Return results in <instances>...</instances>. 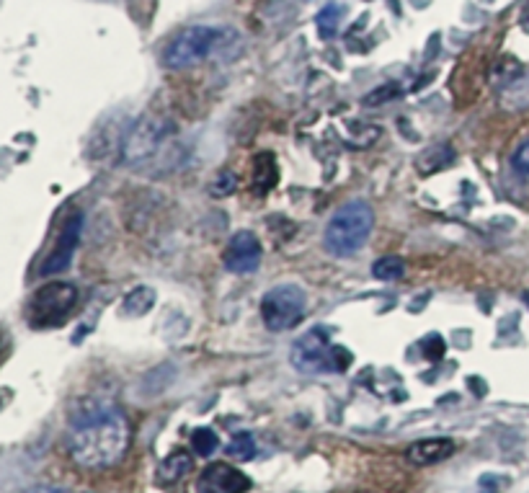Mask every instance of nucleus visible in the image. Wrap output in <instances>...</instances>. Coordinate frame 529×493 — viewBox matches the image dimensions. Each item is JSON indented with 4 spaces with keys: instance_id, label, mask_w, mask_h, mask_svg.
<instances>
[{
    "instance_id": "f257e3e1",
    "label": "nucleus",
    "mask_w": 529,
    "mask_h": 493,
    "mask_svg": "<svg viewBox=\"0 0 529 493\" xmlns=\"http://www.w3.org/2000/svg\"><path fill=\"white\" fill-rule=\"evenodd\" d=\"M132 442L130 421L114 405H96L76 416L70 434V455L80 467L104 470L127 455Z\"/></svg>"
},
{
    "instance_id": "f03ea898",
    "label": "nucleus",
    "mask_w": 529,
    "mask_h": 493,
    "mask_svg": "<svg viewBox=\"0 0 529 493\" xmlns=\"http://www.w3.org/2000/svg\"><path fill=\"white\" fill-rule=\"evenodd\" d=\"M375 215L367 202H348L331 217L326 227V248L328 254L347 258L362 251L364 243L372 236Z\"/></svg>"
},
{
    "instance_id": "7ed1b4c3",
    "label": "nucleus",
    "mask_w": 529,
    "mask_h": 493,
    "mask_svg": "<svg viewBox=\"0 0 529 493\" xmlns=\"http://www.w3.org/2000/svg\"><path fill=\"white\" fill-rule=\"evenodd\" d=\"M292 364L305 374L344 372L351 364V354L344 346H333L326 329H313L292 346Z\"/></svg>"
},
{
    "instance_id": "20e7f679",
    "label": "nucleus",
    "mask_w": 529,
    "mask_h": 493,
    "mask_svg": "<svg viewBox=\"0 0 529 493\" xmlns=\"http://www.w3.org/2000/svg\"><path fill=\"white\" fill-rule=\"evenodd\" d=\"M225 29H217V26H186L182 29L163 49V62L173 70H182V68H194L199 62L210 60L212 52L223 45L225 39Z\"/></svg>"
},
{
    "instance_id": "39448f33",
    "label": "nucleus",
    "mask_w": 529,
    "mask_h": 493,
    "mask_svg": "<svg viewBox=\"0 0 529 493\" xmlns=\"http://www.w3.org/2000/svg\"><path fill=\"white\" fill-rule=\"evenodd\" d=\"M78 302V289L67 282H49L31 295L26 320L34 329H52L67 320Z\"/></svg>"
},
{
    "instance_id": "423d86ee",
    "label": "nucleus",
    "mask_w": 529,
    "mask_h": 493,
    "mask_svg": "<svg viewBox=\"0 0 529 493\" xmlns=\"http://www.w3.org/2000/svg\"><path fill=\"white\" fill-rule=\"evenodd\" d=\"M305 308H307V298L297 284H279L261 299V318L266 329L282 333L295 329L303 320Z\"/></svg>"
},
{
    "instance_id": "0eeeda50",
    "label": "nucleus",
    "mask_w": 529,
    "mask_h": 493,
    "mask_svg": "<svg viewBox=\"0 0 529 493\" xmlns=\"http://www.w3.org/2000/svg\"><path fill=\"white\" fill-rule=\"evenodd\" d=\"M261 256H264L261 240L251 230H241L227 243L223 264L230 274H254L261 264Z\"/></svg>"
},
{
    "instance_id": "6e6552de",
    "label": "nucleus",
    "mask_w": 529,
    "mask_h": 493,
    "mask_svg": "<svg viewBox=\"0 0 529 493\" xmlns=\"http://www.w3.org/2000/svg\"><path fill=\"white\" fill-rule=\"evenodd\" d=\"M163 137H166L163 120L137 121L135 130L130 132L127 142H124V161L127 163H140V161L150 158L152 152L161 148Z\"/></svg>"
},
{
    "instance_id": "1a4fd4ad",
    "label": "nucleus",
    "mask_w": 529,
    "mask_h": 493,
    "mask_svg": "<svg viewBox=\"0 0 529 493\" xmlns=\"http://www.w3.org/2000/svg\"><path fill=\"white\" fill-rule=\"evenodd\" d=\"M199 493H245L251 480L230 463H210L199 476Z\"/></svg>"
},
{
    "instance_id": "9d476101",
    "label": "nucleus",
    "mask_w": 529,
    "mask_h": 493,
    "mask_svg": "<svg viewBox=\"0 0 529 493\" xmlns=\"http://www.w3.org/2000/svg\"><path fill=\"white\" fill-rule=\"evenodd\" d=\"M80 220H83L80 215H73V217L65 223L60 238H57V246H55V251L49 254V258H47L45 264H42V269H39L45 277L57 274V271H62L67 264H70V258L76 254L78 238H80Z\"/></svg>"
},
{
    "instance_id": "9b49d317",
    "label": "nucleus",
    "mask_w": 529,
    "mask_h": 493,
    "mask_svg": "<svg viewBox=\"0 0 529 493\" xmlns=\"http://www.w3.org/2000/svg\"><path fill=\"white\" fill-rule=\"evenodd\" d=\"M454 442L447 439V436H434V439H419L413 442L406 452L410 465H419V467H426V465H437L447 457H452Z\"/></svg>"
},
{
    "instance_id": "f8f14e48",
    "label": "nucleus",
    "mask_w": 529,
    "mask_h": 493,
    "mask_svg": "<svg viewBox=\"0 0 529 493\" xmlns=\"http://www.w3.org/2000/svg\"><path fill=\"white\" fill-rule=\"evenodd\" d=\"M194 467V457L186 449H173L166 460L158 467V483L163 486H173L176 480H182L186 473H192Z\"/></svg>"
},
{
    "instance_id": "ddd939ff",
    "label": "nucleus",
    "mask_w": 529,
    "mask_h": 493,
    "mask_svg": "<svg viewBox=\"0 0 529 493\" xmlns=\"http://www.w3.org/2000/svg\"><path fill=\"white\" fill-rule=\"evenodd\" d=\"M155 305V289L152 287H135L130 289L119 305V313L124 318H142L148 315Z\"/></svg>"
},
{
    "instance_id": "4468645a",
    "label": "nucleus",
    "mask_w": 529,
    "mask_h": 493,
    "mask_svg": "<svg viewBox=\"0 0 529 493\" xmlns=\"http://www.w3.org/2000/svg\"><path fill=\"white\" fill-rule=\"evenodd\" d=\"M372 274L378 279H385V282H393V279H400L406 274V261L400 256H382L375 261L372 267Z\"/></svg>"
},
{
    "instance_id": "2eb2a0df",
    "label": "nucleus",
    "mask_w": 529,
    "mask_h": 493,
    "mask_svg": "<svg viewBox=\"0 0 529 493\" xmlns=\"http://www.w3.org/2000/svg\"><path fill=\"white\" fill-rule=\"evenodd\" d=\"M227 455L235 457V460H254V455H256V442H254V436L245 432L233 434V439H230V445H227Z\"/></svg>"
},
{
    "instance_id": "dca6fc26",
    "label": "nucleus",
    "mask_w": 529,
    "mask_h": 493,
    "mask_svg": "<svg viewBox=\"0 0 529 493\" xmlns=\"http://www.w3.org/2000/svg\"><path fill=\"white\" fill-rule=\"evenodd\" d=\"M254 184H256L261 192L272 189L276 184V165H274L272 155L261 152L256 158V176H254Z\"/></svg>"
},
{
    "instance_id": "f3484780",
    "label": "nucleus",
    "mask_w": 529,
    "mask_h": 493,
    "mask_svg": "<svg viewBox=\"0 0 529 493\" xmlns=\"http://www.w3.org/2000/svg\"><path fill=\"white\" fill-rule=\"evenodd\" d=\"M217 447H220V439H217V434L212 432V429H194V434H192V449L197 455L207 457Z\"/></svg>"
},
{
    "instance_id": "a211bd4d",
    "label": "nucleus",
    "mask_w": 529,
    "mask_h": 493,
    "mask_svg": "<svg viewBox=\"0 0 529 493\" xmlns=\"http://www.w3.org/2000/svg\"><path fill=\"white\" fill-rule=\"evenodd\" d=\"M338 16H341V8H338V5H328V8L320 11V16H317V26H320V34H323V37H333V34H336Z\"/></svg>"
},
{
    "instance_id": "6ab92c4d",
    "label": "nucleus",
    "mask_w": 529,
    "mask_h": 493,
    "mask_svg": "<svg viewBox=\"0 0 529 493\" xmlns=\"http://www.w3.org/2000/svg\"><path fill=\"white\" fill-rule=\"evenodd\" d=\"M514 168L519 171L522 179L529 181V140L514 152Z\"/></svg>"
},
{
    "instance_id": "aec40b11",
    "label": "nucleus",
    "mask_w": 529,
    "mask_h": 493,
    "mask_svg": "<svg viewBox=\"0 0 529 493\" xmlns=\"http://www.w3.org/2000/svg\"><path fill=\"white\" fill-rule=\"evenodd\" d=\"M24 493H67V491L55 488V486H34V488H29V491H24Z\"/></svg>"
},
{
    "instance_id": "412c9836",
    "label": "nucleus",
    "mask_w": 529,
    "mask_h": 493,
    "mask_svg": "<svg viewBox=\"0 0 529 493\" xmlns=\"http://www.w3.org/2000/svg\"><path fill=\"white\" fill-rule=\"evenodd\" d=\"M5 351H8V344H5V339H3V333H0V359L5 357Z\"/></svg>"
},
{
    "instance_id": "4be33fe9",
    "label": "nucleus",
    "mask_w": 529,
    "mask_h": 493,
    "mask_svg": "<svg viewBox=\"0 0 529 493\" xmlns=\"http://www.w3.org/2000/svg\"><path fill=\"white\" fill-rule=\"evenodd\" d=\"M524 302H527V305H529V292H527V295H524Z\"/></svg>"
}]
</instances>
